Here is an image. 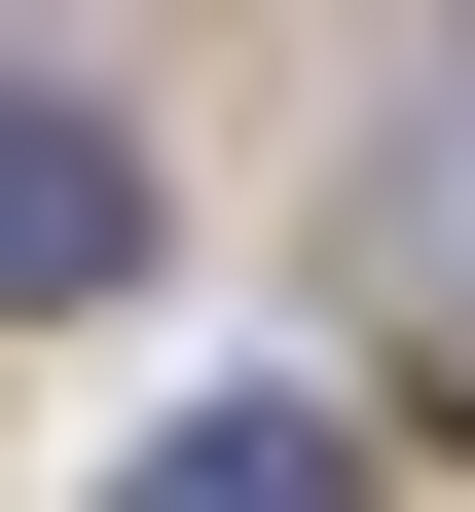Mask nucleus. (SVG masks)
Listing matches in <instances>:
<instances>
[{"instance_id":"nucleus-1","label":"nucleus","mask_w":475,"mask_h":512,"mask_svg":"<svg viewBox=\"0 0 475 512\" xmlns=\"http://www.w3.org/2000/svg\"><path fill=\"white\" fill-rule=\"evenodd\" d=\"M110 256H147V147L74 74H0V293H110Z\"/></svg>"},{"instance_id":"nucleus-2","label":"nucleus","mask_w":475,"mask_h":512,"mask_svg":"<svg viewBox=\"0 0 475 512\" xmlns=\"http://www.w3.org/2000/svg\"><path fill=\"white\" fill-rule=\"evenodd\" d=\"M366 220H402V366H439V403H475V74L402 110V183H366Z\"/></svg>"},{"instance_id":"nucleus-3","label":"nucleus","mask_w":475,"mask_h":512,"mask_svg":"<svg viewBox=\"0 0 475 512\" xmlns=\"http://www.w3.org/2000/svg\"><path fill=\"white\" fill-rule=\"evenodd\" d=\"M147 476H183V512H329V476H366V403H147Z\"/></svg>"}]
</instances>
